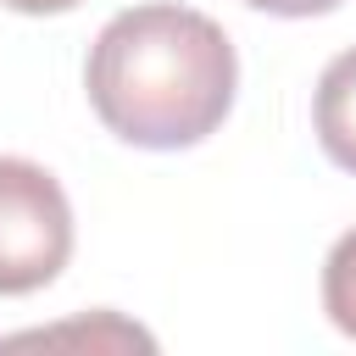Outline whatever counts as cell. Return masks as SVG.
<instances>
[{
  "mask_svg": "<svg viewBox=\"0 0 356 356\" xmlns=\"http://www.w3.org/2000/svg\"><path fill=\"white\" fill-rule=\"evenodd\" d=\"M89 106L139 150H184L222 128L239 61L228 33L195 6H128L89 44Z\"/></svg>",
  "mask_w": 356,
  "mask_h": 356,
  "instance_id": "1",
  "label": "cell"
},
{
  "mask_svg": "<svg viewBox=\"0 0 356 356\" xmlns=\"http://www.w3.org/2000/svg\"><path fill=\"white\" fill-rule=\"evenodd\" d=\"M72 256V206L56 172L0 156V295L44 289Z\"/></svg>",
  "mask_w": 356,
  "mask_h": 356,
  "instance_id": "2",
  "label": "cell"
},
{
  "mask_svg": "<svg viewBox=\"0 0 356 356\" xmlns=\"http://www.w3.org/2000/svg\"><path fill=\"white\" fill-rule=\"evenodd\" d=\"M312 122H317V145L334 167L356 172V44L339 50L312 95Z\"/></svg>",
  "mask_w": 356,
  "mask_h": 356,
  "instance_id": "3",
  "label": "cell"
},
{
  "mask_svg": "<svg viewBox=\"0 0 356 356\" xmlns=\"http://www.w3.org/2000/svg\"><path fill=\"white\" fill-rule=\"evenodd\" d=\"M323 312L339 334L356 339V228L339 234L328 261H323Z\"/></svg>",
  "mask_w": 356,
  "mask_h": 356,
  "instance_id": "4",
  "label": "cell"
},
{
  "mask_svg": "<svg viewBox=\"0 0 356 356\" xmlns=\"http://www.w3.org/2000/svg\"><path fill=\"white\" fill-rule=\"evenodd\" d=\"M61 339H89V345H145V350H150V334H139V328L117 323L111 312L100 317V328H89V323H72V328H44V334H17L11 345H61Z\"/></svg>",
  "mask_w": 356,
  "mask_h": 356,
  "instance_id": "5",
  "label": "cell"
},
{
  "mask_svg": "<svg viewBox=\"0 0 356 356\" xmlns=\"http://www.w3.org/2000/svg\"><path fill=\"white\" fill-rule=\"evenodd\" d=\"M245 6H256L267 17H323V11H334L345 0H245Z\"/></svg>",
  "mask_w": 356,
  "mask_h": 356,
  "instance_id": "6",
  "label": "cell"
},
{
  "mask_svg": "<svg viewBox=\"0 0 356 356\" xmlns=\"http://www.w3.org/2000/svg\"><path fill=\"white\" fill-rule=\"evenodd\" d=\"M0 6L28 11V17H56V11H72V6H83V0H0Z\"/></svg>",
  "mask_w": 356,
  "mask_h": 356,
  "instance_id": "7",
  "label": "cell"
}]
</instances>
